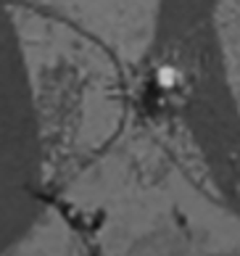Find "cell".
Wrapping results in <instances>:
<instances>
[{
    "label": "cell",
    "mask_w": 240,
    "mask_h": 256,
    "mask_svg": "<svg viewBox=\"0 0 240 256\" xmlns=\"http://www.w3.org/2000/svg\"><path fill=\"white\" fill-rule=\"evenodd\" d=\"M156 48L182 143L240 214V0H161Z\"/></svg>",
    "instance_id": "cell-1"
},
{
    "label": "cell",
    "mask_w": 240,
    "mask_h": 256,
    "mask_svg": "<svg viewBox=\"0 0 240 256\" xmlns=\"http://www.w3.org/2000/svg\"><path fill=\"white\" fill-rule=\"evenodd\" d=\"M37 185L40 130L30 72L14 18L0 0V254L30 224Z\"/></svg>",
    "instance_id": "cell-2"
}]
</instances>
